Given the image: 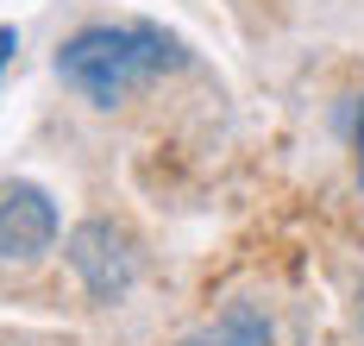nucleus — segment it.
Masks as SVG:
<instances>
[{
    "mask_svg": "<svg viewBox=\"0 0 364 346\" xmlns=\"http://www.w3.org/2000/svg\"><path fill=\"white\" fill-rule=\"evenodd\" d=\"M176 63L182 44L157 26H82L57 51V76L95 108H119L126 95H139L151 76H164Z\"/></svg>",
    "mask_w": 364,
    "mask_h": 346,
    "instance_id": "1",
    "label": "nucleus"
},
{
    "mask_svg": "<svg viewBox=\"0 0 364 346\" xmlns=\"http://www.w3.org/2000/svg\"><path fill=\"white\" fill-rule=\"evenodd\" d=\"M70 265L75 277L88 283V296L95 303H119L126 290H132V252H126V233L113 227V221H82L70 233Z\"/></svg>",
    "mask_w": 364,
    "mask_h": 346,
    "instance_id": "2",
    "label": "nucleus"
},
{
    "mask_svg": "<svg viewBox=\"0 0 364 346\" xmlns=\"http://www.w3.org/2000/svg\"><path fill=\"white\" fill-rule=\"evenodd\" d=\"M57 239V201L38 189V183H13L0 189V258L6 265H32L50 252Z\"/></svg>",
    "mask_w": 364,
    "mask_h": 346,
    "instance_id": "3",
    "label": "nucleus"
},
{
    "mask_svg": "<svg viewBox=\"0 0 364 346\" xmlns=\"http://www.w3.org/2000/svg\"><path fill=\"white\" fill-rule=\"evenodd\" d=\"M182 346H270V321L252 303H232L214 327H201L195 340H182Z\"/></svg>",
    "mask_w": 364,
    "mask_h": 346,
    "instance_id": "4",
    "label": "nucleus"
},
{
    "mask_svg": "<svg viewBox=\"0 0 364 346\" xmlns=\"http://www.w3.org/2000/svg\"><path fill=\"white\" fill-rule=\"evenodd\" d=\"M13 51H19V32H13V26H0V70L13 63Z\"/></svg>",
    "mask_w": 364,
    "mask_h": 346,
    "instance_id": "5",
    "label": "nucleus"
},
{
    "mask_svg": "<svg viewBox=\"0 0 364 346\" xmlns=\"http://www.w3.org/2000/svg\"><path fill=\"white\" fill-rule=\"evenodd\" d=\"M352 152H358V164H364V101H358V114H352Z\"/></svg>",
    "mask_w": 364,
    "mask_h": 346,
    "instance_id": "6",
    "label": "nucleus"
}]
</instances>
